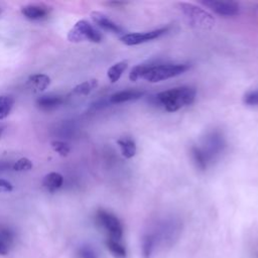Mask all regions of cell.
<instances>
[{"label": "cell", "instance_id": "6da1fadb", "mask_svg": "<svg viewBox=\"0 0 258 258\" xmlns=\"http://www.w3.org/2000/svg\"><path fill=\"white\" fill-rule=\"evenodd\" d=\"M197 96V90L189 86H181L159 92L151 98V102L167 112H176L191 105Z\"/></svg>", "mask_w": 258, "mask_h": 258}, {"label": "cell", "instance_id": "484cf974", "mask_svg": "<svg viewBox=\"0 0 258 258\" xmlns=\"http://www.w3.org/2000/svg\"><path fill=\"white\" fill-rule=\"evenodd\" d=\"M13 189V185L10 181L0 178V192H10Z\"/></svg>", "mask_w": 258, "mask_h": 258}, {"label": "cell", "instance_id": "ffe728a7", "mask_svg": "<svg viewBox=\"0 0 258 258\" xmlns=\"http://www.w3.org/2000/svg\"><path fill=\"white\" fill-rule=\"evenodd\" d=\"M98 86V81L93 79V80H89L86 82H83L81 84H79L78 86H76L73 90L74 94L77 95H81V96H87L89 95L96 87Z\"/></svg>", "mask_w": 258, "mask_h": 258}, {"label": "cell", "instance_id": "f546056e", "mask_svg": "<svg viewBox=\"0 0 258 258\" xmlns=\"http://www.w3.org/2000/svg\"><path fill=\"white\" fill-rule=\"evenodd\" d=\"M256 10H257V12H258V4L256 5Z\"/></svg>", "mask_w": 258, "mask_h": 258}, {"label": "cell", "instance_id": "cb8c5ba5", "mask_svg": "<svg viewBox=\"0 0 258 258\" xmlns=\"http://www.w3.org/2000/svg\"><path fill=\"white\" fill-rule=\"evenodd\" d=\"M78 256L79 258H99L96 250L88 245H84L78 250Z\"/></svg>", "mask_w": 258, "mask_h": 258}, {"label": "cell", "instance_id": "7402d4cb", "mask_svg": "<svg viewBox=\"0 0 258 258\" xmlns=\"http://www.w3.org/2000/svg\"><path fill=\"white\" fill-rule=\"evenodd\" d=\"M147 68V63H141V64H137L135 66L129 73V79L132 82H136L139 79L143 78V75L146 71Z\"/></svg>", "mask_w": 258, "mask_h": 258}, {"label": "cell", "instance_id": "3957f363", "mask_svg": "<svg viewBox=\"0 0 258 258\" xmlns=\"http://www.w3.org/2000/svg\"><path fill=\"white\" fill-rule=\"evenodd\" d=\"M190 69V64L187 62L179 63H147L146 71L143 75L144 80L149 83H157L164 80H168L177 77Z\"/></svg>", "mask_w": 258, "mask_h": 258}, {"label": "cell", "instance_id": "9c48e42d", "mask_svg": "<svg viewBox=\"0 0 258 258\" xmlns=\"http://www.w3.org/2000/svg\"><path fill=\"white\" fill-rule=\"evenodd\" d=\"M22 15L29 20H42L47 17L50 11V7L42 3H29L23 5L20 9Z\"/></svg>", "mask_w": 258, "mask_h": 258}, {"label": "cell", "instance_id": "44dd1931", "mask_svg": "<svg viewBox=\"0 0 258 258\" xmlns=\"http://www.w3.org/2000/svg\"><path fill=\"white\" fill-rule=\"evenodd\" d=\"M50 145H51V148H52L56 153H58L60 156H62V157L67 156V155L70 153L71 148H70L69 144L66 143V142H63V141L54 140V141H52V142L50 143Z\"/></svg>", "mask_w": 258, "mask_h": 258}, {"label": "cell", "instance_id": "5b68a950", "mask_svg": "<svg viewBox=\"0 0 258 258\" xmlns=\"http://www.w3.org/2000/svg\"><path fill=\"white\" fill-rule=\"evenodd\" d=\"M68 40L74 43L91 41L99 43L102 40L101 32L96 29L88 20L82 19L75 23L68 33Z\"/></svg>", "mask_w": 258, "mask_h": 258}, {"label": "cell", "instance_id": "52a82bcc", "mask_svg": "<svg viewBox=\"0 0 258 258\" xmlns=\"http://www.w3.org/2000/svg\"><path fill=\"white\" fill-rule=\"evenodd\" d=\"M169 30L168 26L156 28L153 30H148L144 32H132V33H125L124 35L120 36V41L125 45H138L153 39H156Z\"/></svg>", "mask_w": 258, "mask_h": 258}, {"label": "cell", "instance_id": "7a4b0ae2", "mask_svg": "<svg viewBox=\"0 0 258 258\" xmlns=\"http://www.w3.org/2000/svg\"><path fill=\"white\" fill-rule=\"evenodd\" d=\"M177 5L178 9L191 27L208 30L215 26V16L206 9L187 2H179Z\"/></svg>", "mask_w": 258, "mask_h": 258}, {"label": "cell", "instance_id": "8992f818", "mask_svg": "<svg viewBox=\"0 0 258 258\" xmlns=\"http://www.w3.org/2000/svg\"><path fill=\"white\" fill-rule=\"evenodd\" d=\"M96 220L97 223L107 232L108 238L121 240L124 229L121 221L117 216L111 212L101 209L96 213Z\"/></svg>", "mask_w": 258, "mask_h": 258}, {"label": "cell", "instance_id": "2e32d148", "mask_svg": "<svg viewBox=\"0 0 258 258\" xmlns=\"http://www.w3.org/2000/svg\"><path fill=\"white\" fill-rule=\"evenodd\" d=\"M190 154L196 167L201 171H205L210 165V163L205 154L203 153V151L201 150V148L198 145H192L190 147Z\"/></svg>", "mask_w": 258, "mask_h": 258}, {"label": "cell", "instance_id": "9a60e30c", "mask_svg": "<svg viewBox=\"0 0 258 258\" xmlns=\"http://www.w3.org/2000/svg\"><path fill=\"white\" fill-rule=\"evenodd\" d=\"M28 84L33 87L36 92H42L49 86L50 78L44 74H34L29 76Z\"/></svg>", "mask_w": 258, "mask_h": 258}, {"label": "cell", "instance_id": "4fadbf2b", "mask_svg": "<svg viewBox=\"0 0 258 258\" xmlns=\"http://www.w3.org/2000/svg\"><path fill=\"white\" fill-rule=\"evenodd\" d=\"M63 183V177L60 173L58 172H49L47 173L42 180V185L43 187H45L48 191H55L56 189H58L59 187H61Z\"/></svg>", "mask_w": 258, "mask_h": 258}, {"label": "cell", "instance_id": "30bf717a", "mask_svg": "<svg viewBox=\"0 0 258 258\" xmlns=\"http://www.w3.org/2000/svg\"><path fill=\"white\" fill-rule=\"evenodd\" d=\"M91 18L92 20L101 28L104 30L110 31L112 33L118 34V35H124L125 30L116 22H114L111 18H109L106 14L99 12V11H93L91 13Z\"/></svg>", "mask_w": 258, "mask_h": 258}, {"label": "cell", "instance_id": "277c9868", "mask_svg": "<svg viewBox=\"0 0 258 258\" xmlns=\"http://www.w3.org/2000/svg\"><path fill=\"white\" fill-rule=\"evenodd\" d=\"M198 146L201 148L211 164L224 152L226 148V139L220 130L214 129L206 134L201 145Z\"/></svg>", "mask_w": 258, "mask_h": 258}, {"label": "cell", "instance_id": "7c38bea8", "mask_svg": "<svg viewBox=\"0 0 258 258\" xmlns=\"http://www.w3.org/2000/svg\"><path fill=\"white\" fill-rule=\"evenodd\" d=\"M62 103V99L59 96L45 95L41 96L36 100V105L43 111H50L58 107Z\"/></svg>", "mask_w": 258, "mask_h": 258}, {"label": "cell", "instance_id": "f1b7e54d", "mask_svg": "<svg viewBox=\"0 0 258 258\" xmlns=\"http://www.w3.org/2000/svg\"><path fill=\"white\" fill-rule=\"evenodd\" d=\"M4 129H5V125H3V124H0V137L2 136V133H3Z\"/></svg>", "mask_w": 258, "mask_h": 258}, {"label": "cell", "instance_id": "5bb4252c", "mask_svg": "<svg viewBox=\"0 0 258 258\" xmlns=\"http://www.w3.org/2000/svg\"><path fill=\"white\" fill-rule=\"evenodd\" d=\"M117 143L121 149V153L125 158H132L137 151L135 141L130 137H122L117 140Z\"/></svg>", "mask_w": 258, "mask_h": 258}, {"label": "cell", "instance_id": "d4e9b609", "mask_svg": "<svg viewBox=\"0 0 258 258\" xmlns=\"http://www.w3.org/2000/svg\"><path fill=\"white\" fill-rule=\"evenodd\" d=\"M243 103L247 106H258V89L247 92L243 96Z\"/></svg>", "mask_w": 258, "mask_h": 258}, {"label": "cell", "instance_id": "8fae6325", "mask_svg": "<svg viewBox=\"0 0 258 258\" xmlns=\"http://www.w3.org/2000/svg\"><path fill=\"white\" fill-rule=\"evenodd\" d=\"M144 94L145 92L140 90H123L111 95L109 101L113 104H120L124 102L139 100L144 96Z\"/></svg>", "mask_w": 258, "mask_h": 258}, {"label": "cell", "instance_id": "ba28073f", "mask_svg": "<svg viewBox=\"0 0 258 258\" xmlns=\"http://www.w3.org/2000/svg\"><path fill=\"white\" fill-rule=\"evenodd\" d=\"M200 3L221 17H234L240 13V5L235 1L204 0Z\"/></svg>", "mask_w": 258, "mask_h": 258}, {"label": "cell", "instance_id": "83f0119b", "mask_svg": "<svg viewBox=\"0 0 258 258\" xmlns=\"http://www.w3.org/2000/svg\"><path fill=\"white\" fill-rule=\"evenodd\" d=\"M8 253V247L0 242V255H6Z\"/></svg>", "mask_w": 258, "mask_h": 258}, {"label": "cell", "instance_id": "ac0fdd59", "mask_svg": "<svg viewBox=\"0 0 258 258\" xmlns=\"http://www.w3.org/2000/svg\"><path fill=\"white\" fill-rule=\"evenodd\" d=\"M127 67H128L127 60H121L111 66L107 71V77L110 80V82L116 83L117 81H119L122 74L126 71Z\"/></svg>", "mask_w": 258, "mask_h": 258}, {"label": "cell", "instance_id": "4316f807", "mask_svg": "<svg viewBox=\"0 0 258 258\" xmlns=\"http://www.w3.org/2000/svg\"><path fill=\"white\" fill-rule=\"evenodd\" d=\"M10 166H12L9 162H6V161H0V171H3V170H7Z\"/></svg>", "mask_w": 258, "mask_h": 258}, {"label": "cell", "instance_id": "e0dca14e", "mask_svg": "<svg viewBox=\"0 0 258 258\" xmlns=\"http://www.w3.org/2000/svg\"><path fill=\"white\" fill-rule=\"evenodd\" d=\"M106 246L110 253L115 258H126L127 257V250L126 247L120 242V240H115L108 238L106 241Z\"/></svg>", "mask_w": 258, "mask_h": 258}, {"label": "cell", "instance_id": "603a6c76", "mask_svg": "<svg viewBox=\"0 0 258 258\" xmlns=\"http://www.w3.org/2000/svg\"><path fill=\"white\" fill-rule=\"evenodd\" d=\"M12 168L15 171H27L32 168V162L29 158L22 157L12 165Z\"/></svg>", "mask_w": 258, "mask_h": 258}, {"label": "cell", "instance_id": "d6986e66", "mask_svg": "<svg viewBox=\"0 0 258 258\" xmlns=\"http://www.w3.org/2000/svg\"><path fill=\"white\" fill-rule=\"evenodd\" d=\"M14 99L11 96H0V121L5 119L14 106Z\"/></svg>", "mask_w": 258, "mask_h": 258}]
</instances>
